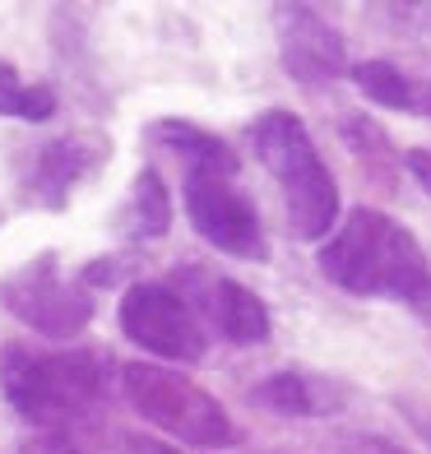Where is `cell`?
Here are the masks:
<instances>
[{
	"label": "cell",
	"mask_w": 431,
	"mask_h": 454,
	"mask_svg": "<svg viewBox=\"0 0 431 454\" xmlns=\"http://www.w3.org/2000/svg\"><path fill=\"white\" fill-rule=\"evenodd\" d=\"M144 144H158V149H168L181 162L186 218L214 251L246 264L270 260L260 209L251 191L241 185V158L228 139L186 116H158L144 126Z\"/></svg>",
	"instance_id": "cell-1"
},
{
	"label": "cell",
	"mask_w": 431,
	"mask_h": 454,
	"mask_svg": "<svg viewBox=\"0 0 431 454\" xmlns=\"http://www.w3.org/2000/svg\"><path fill=\"white\" fill-rule=\"evenodd\" d=\"M112 376L121 371L102 348L0 343V395L47 436H93L112 403Z\"/></svg>",
	"instance_id": "cell-2"
},
{
	"label": "cell",
	"mask_w": 431,
	"mask_h": 454,
	"mask_svg": "<svg viewBox=\"0 0 431 454\" xmlns=\"http://www.w3.org/2000/svg\"><path fill=\"white\" fill-rule=\"evenodd\" d=\"M316 264L348 297L395 301L431 320V260L422 241L385 209H372V204L348 209L334 237L320 246Z\"/></svg>",
	"instance_id": "cell-3"
},
{
	"label": "cell",
	"mask_w": 431,
	"mask_h": 454,
	"mask_svg": "<svg viewBox=\"0 0 431 454\" xmlns=\"http://www.w3.org/2000/svg\"><path fill=\"white\" fill-rule=\"evenodd\" d=\"M246 135H251L260 168L278 185L293 237L297 241H330L334 223H339V181L330 172V162L320 158L306 121L287 107H270L246 126Z\"/></svg>",
	"instance_id": "cell-4"
},
{
	"label": "cell",
	"mask_w": 431,
	"mask_h": 454,
	"mask_svg": "<svg viewBox=\"0 0 431 454\" xmlns=\"http://www.w3.org/2000/svg\"><path fill=\"white\" fill-rule=\"evenodd\" d=\"M121 395L149 427L176 436L186 450H232L241 445V431L232 412L209 389L195 385L186 371L158 366V362H126L121 366Z\"/></svg>",
	"instance_id": "cell-5"
},
{
	"label": "cell",
	"mask_w": 431,
	"mask_h": 454,
	"mask_svg": "<svg viewBox=\"0 0 431 454\" xmlns=\"http://www.w3.org/2000/svg\"><path fill=\"white\" fill-rule=\"evenodd\" d=\"M0 311L51 343H70L98 316V293L79 274L60 270L56 251H43L0 274Z\"/></svg>",
	"instance_id": "cell-6"
},
{
	"label": "cell",
	"mask_w": 431,
	"mask_h": 454,
	"mask_svg": "<svg viewBox=\"0 0 431 454\" xmlns=\"http://www.w3.org/2000/svg\"><path fill=\"white\" fill-rule=\"evenodd\" d=\"M116 320L139 353L162 362H204L209 353V329L195 316V306L176 293L172 278H139L116 301Z\"/></svg>",
	"instance_id": "cell-7"
},
{
	"label": "cell",
	"mask_w": 431,
	"mask_h": 454,
	"mask_svg": "<svg viewBox=\"0 0 431 454\" xmlns=\"http://www.w3.org/2000/svg\"><path fill=\"white\" fill-rule=\"evenodd\" d=\"M112 162V139L102 130H66L19 158L14 168V204L37 214H66L79 185H89Z\"/></svg>",
	"instance_id": "cell-8"
},
{
	"label": "cell",
	"mask_w": 431,
	"mask_h": 454,
	"mask_svg": "<svg viewBox=\"0 0 431 454\" xmlns=\"http://www.w3.org/2000/svg\"><path fill=\"white\" fill-rule=\"evenodd\" d=\"M176 283V293L195 306V316L204 320L214 339L232 343V348H260L274 329L270 316V301L260 293H251L246 283L228 278V274H214L204 264H181V270L168 274Z\"/></svg>",
	"instance_id": "cell-9"
},
{
	"label": "cell",
	"mask_w": 431,
	"mask_h": 454,
	"mask_svg": "<svg viewBox=\"0 0 431 454\" xmlns=\"http://www.w3.org/2000/svg\"><path fill=\"white\" fill-rule=\"evenodd\" d=\"M270 19H274L283 70L302 89H330L343 74H353L343 33L316 5H274Z\"/></svg>",
	"instance_id": "cell-10"
},
{
	"label": "cell",
	"mask_w": 431,
	"mask_h": 454,
	"mask_svg": "<svg viewBox=\"0 0 431 454\" xmlns=\"http://www.w3.org/2000/svg\"><path fill=\"white\" fill-rule=\"evenodd\" d=\"M251 403L278 412V418H334V412H343L348 395L343 385L316 376V371H274L260 385H251Z\"/></svg>",
	"instance_id": "cell-11"
},
{
	"label": "cell",
	"mask_w": 431,
	"mask_h": 454,
	"mask_svg": "<svg viewBox=\"0 0 431 454\" xmlns=\"http://www.w3.org/2000/svg\"><path fill=\"white\" fill-rule=\"evenodd\" d=\"M362 98H372L376 107H389V112H404V116H422L431 121V79L399 66L389 56H372V60H357L353 74Z\"/></svg>",
	"instance_id": "cell-12"
},
{
	"label": "cell",
	"mask_w": 431,
	"mask_h": 454,
	"mask_svg": "<svg viewBox=\"0 0 431 454\" xmlns=\"http://www.w3.org/2000/svg\"><path fill=\"white\" fill-rule=\"evenodd\" d=\"M168 232H172V191H168V181L158 176V168H139L126 200H121L116 237L126 251H139V246H149Z\"/></svg>",
	"instance_id": "cell-13"
},
{
	"label": "cell",
	"mask_w": 431,
	"mask_h": 454,
	"mask_svg": "<svg viewBox=\"0 0 431 454\" xmlns=\"http://www.w3.org/2000/svg\"><path fill=\"white\" fill-rule=\"evenodd\" d=\"M339 139H343V149L357 158V168L366 172V181H376L380 191H395L404 153L389 144L380 121H372L366 112H348V116H339Z\"/></svg>",
	"instance_id": "cell-14"
},
{
	"label": "cell",
	"mask_w": 431,
	"mask_h": 454,
	"mask_svg": "<svg viewBox=\"0 0 431 454\" xmlns=\"http://www.w3.org/2000/svg\"><path fill=\"white\" fill-rule=\"evenodd\" d=\"M60 107L56 98V84H47V79H24L19 74V66L10 56H0V121H24V126H43V121H51Z\"/></svg>",
	"instance_id": "cell-15"
},
{
	"label": "cell",
	"mask_w": 431,
	"mask_h": 454,
	"mask_svg": "<svg viewBox=\"0 0 431 454\" xmlns=\"http://www.w3.org/2000/svg\"><path fill=\"white\" fill-rule=\"evenodd\" d=\"M135 270H139V251H126V246H121V251H107V255H93L84 270H79V278H84L93 293L98 287H116V283H139L135 278Z\"/></svg>",
	"instance_id": "cell-16"
},
{
	"label": "cell",
	"mask_w": 431,
	"mask_h": 454,
	"mask_svg": "<svg viewBox=\"0 0 431 454\" xmlns=\"http://www.w3.org/2000/svg\"><path fill=\"white\" fill-rule=\"evenodd\" d=\"M339 454H408L404 445H395V441H385V436H343L339 441Z\"/></svg>",
	"instance_id": "cell-17"
},
{
	"label": "cell",
	"mask_w": 431,
	"mask_h": 454,
	"mask_svg": "<svg viewBox=\"0 0 431 454\" xmlns=\"http://www.w3.org/2000/svg\"><path fill=\"white\" fill-rule=\"evenodd\" d=\"M404 168L413 172V181L431 195V144H418V149H408V153H404Z\"/></svg>",
	"instance_id": "cell-18"
},
{
	"label": "cell",
	"mask_w": 431,
	"mask_h": 454,
	"mask_svg": "<svg viewBox=\"0 0 431 454\" xmlns=\"http://www.w3.org/2000/svg\"><path fill=\"white\" fill-rule=\"evenodd\" d=\"M399 412H404V418L413 422V427L422 431V436L431 441V408H422V403H408V399H399Z\"/></svg>",
	"instance_id": "cell-19"
},
{
	"label": "cell",
	"mask_w": 431,
	"mask_h": 454,
	"mask_svg": "<svg viewBox=\"0 0 431 454\" xmlns=\"http://www.w3.org/2000/svg\"><path fill=\"white\" fill-rule=\"evenodd\" d=\"M130 454H186V450H176V445H162V441H149V436H130L126 441Z\"/></svg>",
	"instance_id": "cell-20"
}]
</instances>
